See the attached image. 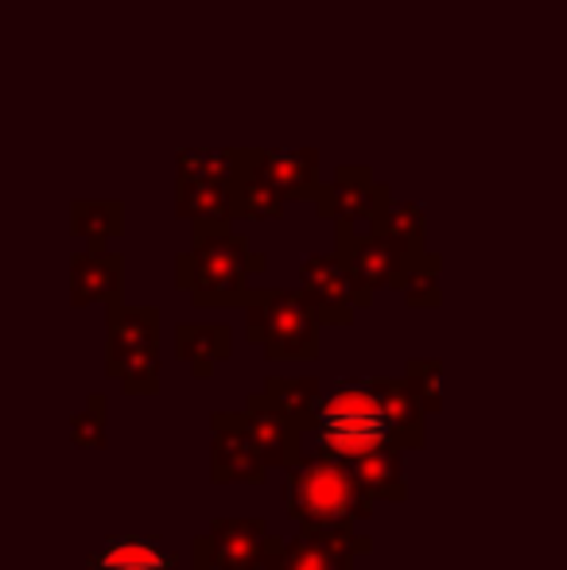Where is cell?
<instances>
[{
    "label": "cell",
    "mask_w": 567,
    "mask_h": 570,
    "mask_svg": "<svg viewBox=\"0 0 567 570\" xmlns=\"http://www.w3.org/2000/svg\"><path fill=\"white\" fill-rule=\"evenodd\" d=\"M424 407L417 404L409 381L365 376V381H334L323 392L315 420L300 428L303 458H334L354 462L381 446L424 451Z\"/></svg>",
    "instance_id": "6da1fadb"
},
{
    "label": "cell",
    "mask_w": 567,
    "mask_h": 570,
    "mask_svg": "<svg viewBox=\"0 0 567 570\" xmlns=\"http://www.w3.org/2000/svg\"><path fill=\"white\" fill-rule=\"evenodd\" d=\"M284 509L300 524V532L350 548L354 556L373 551L370 535L358 532V520H365L373 509V493L346 462H334V458L295 462L287 470Z\"/></svg>",
    "instance_id": "7a4b0ae2"
},
{
    "label": "cell",
    "mask_w": 567,
    "mask_h": 570,
    "mask_svg": "<svg viewBox=\"0 0 567 570\" xmlns=\"http://www.w3.org/2000/svg\"><path fill=\"white\" fill-rule=\"evenodd\" d=\"M268 268L265 253H253L250 240L237 237L229 222H198L190 226V248L175 256V287L190 295L203 311L245 307L250 303V276Z\"/></svg>",
    "instance_id": "3957f363"
},
{
    "label": "cell",
    "mask_w": 567,
    "mask_h": 570,
    "mask_svg": "<svg viewBox=\"0 0 567 570\" xmlns=\"http://www.w3.org/2000/svg\"><path fill=\"white\" fill-rule=\"evenodd\" d=\"M319 318L315 303L300 292L253 287L245 303V338L265 345L268 361H315L319 357Z\"/></svg>",
    "instance_id": "277c9868"
},
{
    "label": "cell",
    "mask_w": 567,
    "mask_h": 570,
    "mask_svg": "<svg viewBox=\"0 0 567 570\" xmlns=\"http://www.w3.org/2000/svg\"><path fill=\"white\" fill-rule=\"evenodd\" d=\"M106 376L129 396L159 392V311L109 303L106 315Z\"/></svg>",
    "instance_id": "5b68a950"
},
{
    "label": "cell",
    "mask_w": 567,
    "mask_h": 570,
    "mask_svg": "<svg viewBox=\"0 0 567 570\" xmlns=\"http://www.w3.org/2000/svg\"><path fill=\"white\" fill-rule=\"evenodd\" d=\"M284 548L261 517H222L190 543V570H265Z\"/></svg>",
    "instance_id": "8992f818"
},
{
    "label": "cell",
    "mask_w": 567,
    "mask_h": 570,
    "mask_svg": "<svg viewBox=\"0 0 567 570\" xmlns=\"http://www.w3.org/2000/svg\"><path fill=\"white\" fill-rule=\"evenodd\" d=\"M389 203H393V190L373 179V171L362 164H342L319 187V195L311 198L319 218L334 222V229H346V233L381 229Z\"/></svg>",
    "instance_id": "52a82bcc"
},
{
    "label": "cell",
    "mask_w": 567,
    "mask_h": 570,
    "mask_svg": "<svg viewBox=\"0 0 567 570\" xmlns=\"http://www.w3.org/2000/svg\"><path fill=\"white\" fill-rule=\"evenodd\" d=\"M334 253L346 261L350 276H354L358 311L370 307L373 292L401 284L404 268H409V261L417 256L404 240H397L393 233H385V229H365V233L334 229Z\"/></svg>",
    "instance_id": "ba28073f"
},
{
    "label": "cell",
    "mask_w": 567,
    "mask_h": 570,
    "mask_svg": "<svg viewBox=\"0 0 567 570\" xmlns=\"http://www.w3.org/2000/svg\"><path fill=\"white\" fill-rule=\"evenodd\" d=\"M268 462L250 428V412H214L211 415V481L214 485H265Z\"/></svg>",
    "instance_id": "9c48e42d"
},
{
    "label": "cell",
    "mask_w": 567,
    "mask_h": 570,
    "mask_svg": "<svg viewBox=\"0 0 567 570\" xmlns=\"http://www.w3.org/2000/svg\"><path fill=\"white\" fill-rule=\"evenodd\" d=\"M300 287L315 303L323 326H354L358 299H354V276L339 253L307 256L300 264Z\"/></svg>",
    "instance_id": "30bf717a"
},
{
    "label": "cell",
    "mask_w": 567,
    "mask_h": 570,
    "mask_svg": "<svg viewBox=\"0 0 567 570\" xmlns=\"http://www.w3.org/2000/svg\"><path fill=\"white\" fill-rule=\"evenodd\" d=\"M125 256L109 248H86L70 256V303L90 307V303H117L121 299Z\"/></svg>",
    "instance_id": "8fae6325"
},
{
    "label": "cell",
    "mask_w": 567,
    "mask_h": 570,
    "mask_svg": "<svg viewBox=\"0 0 567 570\" xmlns=\"http://www.w3.org/2000/svg\"><path fill=\"white\" fill-rule=\"evenodd\" d=\"M245 412H250V428H253V435H257V446H261V454H265L268 470H292L295 462H303L300 428L287 420L265 392L245 400Z\"/></svg>",
    "instance_id": "7c38bea8"
},
{
    "label": "cell",
    "mask_w": 567,
    "mask_h": 570,
    "mask_svg": "<svg viewBox=\"0 0 567 570\" xmlns=\"http://www.w3.org/2000/svg\"><path fill=\"white\" fill-rule=\"evenodd\" d=\"M253 164L287 195V203H311L319 195V151L315 148H250Z\"/></svg>",
    "instance_id": "4fadbf2b"
},
{
    "label": "cell",
    "mask_w": 567,
    "mask_h": 570,
    "mask_svg": "<svg viewBox=\"0 0 567 570\" xmlns=\"http://www.w3.org/2000/svg\"><path fill=\"white\" fill-rule=\"evenodd\" d=\"M175 218L190 222H234V187L214 175H179L175 179Z\"/></svg>",
    "instance_id": "5bb4252c"
},
{
    "label": "cell",
    "mask_w": 567,
    "mask_h": 570,
    "mask_svg": "<svg viewBox=\"0 0 567 570\" xmlns=\"http://www.w3.org/2000/svg\"><path fill=\"white\" fill-rule=\"evenodd\" d=\"M234 353V331L226 323H179L175 326V357L198 376L211 381L214 368Z\"/></svg>",
    "instance_id": "9a60e30c"
},
{
    "label": "cell",
    "mask_w": 567,
    "mask_h": 570,
    "mask_svg": "<svg viewBox=\"0 0 567 570\" xmlns=\"http://www.w3.org/2000/svg\"><path fill=\"white\" fill-rule=\"evenodd\" d=\"M234 187V214L237 218H253V222H281L287 210V195L253 164V151L242 148V167L229 179Z\"/></svg>",
    "instance_id": "2e32d148"
},
{
    "label": "cell",
    "mask_w": 567,
    "mask_h": 570,
    "mask_svg": "<svg viewBox=\"0 0 567 570\" xmlns=\"http://www.w3.org/2000/svg\"><path fill=\"white\" fill-rule=\"evenodd\" d=\"M86 570H175V559L148 535H109L86 559Z\"/></svg>",
    "instance_id": "e0dca14e"
},
{
    "label": "cell",
    "mask_w": 567,
    "mask_h": 570,
    "mask_svg": "<svg viewBox=\"0 0 567 570\" xmlns=\"http://www.w3.org/2000/svg\"><path fill=\"white\" fill-rule=\"evenodd\" d=\"M404 454L401 446H381L373 454H362L354 462H346L350 470L362 478V485L373 493V501L401 504L409 501V473H404Z\"/></svg>",
    "instance_id": "ac0fdd59"
},
{
    "label": "cell",
    "mask_w": 567,
    "mask_h": 570,
    "mask_svg": "<svg viewBox=\"0 0 567 570\" xmlns=\"http://www.w3.org/2000/svg\"><path fill=\"white\" fill-rule=\"evenodd\" d=\"M354 551L339 548L331 540H319V535L300 532L292 543H284L265 570H354Z\"/></svg>",
    "instance_id": "d6986e66"
},
{
    "label": "cell",
    "mask_w": 567,
    "mask_h": 570,
    "mask_svg": "<svg viewBox=\"0 0 567 570\" xmlns=\"http://www.w3.org/2000/svg\"><path fill=\"white\" fill-rule=\"evenodd\" d=\"M125 229V206L114 198H78L70 203V233L90 248H106Z\"/></svg>",
    "instance_id": "ffe728a7"
},
{
    "label": "cell",
    "mask_w": 567,
    "mask_h": 570,
    "mask_svg": "<svg viewBox=\"0 0 567 570\" xmlns=\"http://www.w3.org/2000/svg\"><path fill=\"white\" fill-rule=\"evenodd\" d=\"M265 396L295 423V428H307L315 420L319 404H323V384L315 376H268Z\"/></svg>",
    "instance_id": "44dd1931"
},
{
    "label": "cell",
    "mask_w": 567,
    "mask_h": 570,
    "mask_svg": "<svg viewBox=\"0 0 567 570\" xmlns=\"http://www.w3.org/2000/svg\"><path fill=\"white\" fill-rule=\"evenodd\" d=\"M439 272H443V256L439 253H417L404 268L397 292L404 295L412 311H439L443 307V287H439Z\"/></svg>",
    "instance_id": "7402d4cb"
},
{
    "label": "cell",
    "mask_w": 567,
    "mask_h": 570,
    "mask_svg": "<svg viewBox=\"0 0 567 570\" xmlns=\"http://www.w3.org/2000/svg\"><path fill=\"white\" fill-rule=\"evenodd\" d=\"M404 381H409L417 404L424 407L428 415L443 412V361L439 357H412L409 368H404Z\"/></svg>",
    "instance_id": "603a6c76"
},
{
    "label": "cell",
    "mask_w": 567,
    "mask_h": 570,
    "mask_svg": "<svg viewBox=\"0 0 567 570\" xmlns=\"http://www.w3.org/2000/svg\"><path fill=\"white\" fill-rule=\"evenodd\" d=\"M179 175H214V179H234L242 167V148H183Z\"/></svg>",
    "instance_id": "cb8c5ba5"
},
{
    "label": "cell",
    "mask_w": 567,
    "mask_h": 570,
    "mask_svg": "<svg viewBox=\"0 0 567 570\" xmlns=\"http://www.w3.org/2000/svg\"><path fill=\"white\" fill-rule=\"evenodd\" d=\"M381 229L393 233L397 240L412 248V253H424V233H428V210L417 203H389L385 218H381Z\"/></svg>",
    "instance_id": "d4e9b609"
},
{
    "label": "cell",
    "mask_w": 567,
    "mask_h": 570,
    "mask_svg": "<svg viewBox=\"0 0 567 570\" xmlns=\"http://www.w3.org/2000/svg\"><path fill=\"white\" fill-rule=\"evenodd\" d=\"M106 415H109L106 396L86 400L82 412L70 420V443L82 446V451H106Z\"/></svg>",
    "instance_id": "484cf974"
}]
</instances>
